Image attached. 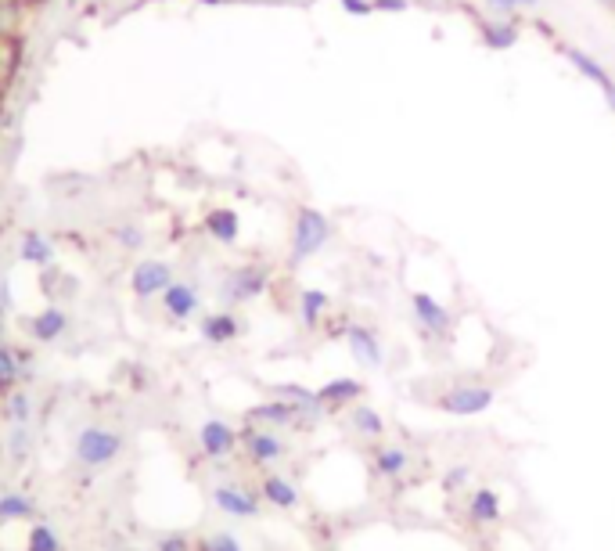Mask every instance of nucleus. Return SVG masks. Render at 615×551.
Segmentation results:
<instances>
[{"label":"nucleus","instance_id":"obj_1","mask_svg":"<svg viewBox=\"0 0 615 551\" xmlns=\"http://www.w3.org/2000/svg\"><path fill=\"white\" fill-rule=\"evenodd\" d=\"M328 242H331V220L313 206L299 209L292 224V263H306L310 256L321 253Z\"/></svg>","mask_w":615,"mask_h":551},{"label":"nucleus","instance_id":"obj_2","mask_svg":"<svg viewBox=\"0 0 615 551\" xmlns=\"http://www.w3.org/2000/svg\"><path fill=\"white\" fill-rule=\"evenodd\" d=\"M493 393L490 386H454L439 393V411L446 415H457V418H472V415H482V411H490L493 407Z\"/></svg>","mask_w":615,"mask_h":551},{"label":"nucleus","instance_id":"obj_3","mask_svg":"<svg viewBox=\"0 0 615 551\" xmlns=\"http://www.w3.org/2000/svg\"><path fill=\"white\" fill-rule=\"evenodd\" d=\"M119 447H123V440H119V433H108V429H83L80 436H76V458L87 465V469H101V465H108V461L116 458Z\"/></svg>","mask_w":615,"mask_h":551},{"label":"nucleus","instance_id":"obj_4","mask_svg":"<svg viewBox=\"0 0 615 551\" xmlns=\"http://www.w3.org/2000/svg\"><path fill=\"white\" fill-rule=\"evenodd\" d=\"M410 310H414V321H418L425 335H432V339H450V332H454V314H450L439 299H432L428 292H414V296H410Z\"/></svg>","mask_w":615,"mask_h":551},{"label":"nucleus","instance_id":"obj_5","mask_svg":"<svg viewBox=\"0 0 615 551\" xmlns=\"http://www.w3.org/2000/svg\"><path fill=\"white\" fill-rule=\"evenodd\" d=\"M270 285V271L267 267H238V271L227 274V281H223V299L227 303H249V299L263 296Z\"/></svg>","mask_w":615,"mask_h":551},{"label":"nucleus","instance_id":"obj_6","mask_svg":"<svg viewBox=\"0 0 615 551\" xmlns=\"http://www.w3.org/2000/svg\"><path fill=\"white\" fill-rule=\"evenodd\" d=\"M468 15L475 19L482 44L490 47V51H511L522 40V26L515 19H490V15H482V11H472V8H468Z\"/></svg>","mask_w":615,"mask_h":551},{"label":"nucleus","instance_id":"obj_7","mask_svg":"<svg viewBox=\"0 0 615 551\" xmlns=\"http://www.w3.org/2000/svg\"><path fill=\"white\" fill-rule=\"evenodd\" d=\"M241 433L234 425L220 422V418H209V422L198 429V447H202L205 458H231L238 451Z\"/></svg>","mask_w":615,"mask_h":551},{"label":"nucleus","instance_id":"obj_8","mask_svg":"<svg viewBox=\"0 0 615 551\" xmlns=\"http://www.w3.org/2000/svg\"><path fill=\"white\" fill-rule=\"evenodd\" d=\"M213 501L223 515H234V519H256L259 501H263V497H256L249 487H241V483H220V487L213 490Z\"/></svg>","mask_w":615,"mask_h":551},{"label":"nucleus","instance_id":"obj_9","mask_svg":"<svg viewBox=\"0 0 615 551\" xmlns=\"http://www.w3.org/2000/svg\"><path fill=\"white\" fill-rule=\"evenodd\" d=\"M241 447H245L252 465H274V461L285 458V443H281V436L270 433V429H256V425L241 429Z\"/></svg>","mask_w":615,"mask_h":551},{"label":"nucleus","instance_id":"obj_10","mask_svg":"<svg viewBox=\"0 0 615 551\" xmlns=\"http://www.w3.org/2000/svg\"><path fill=\"white\" fill-rule=\"evenodd\" d=\"M346 343H349V353L357 357L364 368H382L385 364V350H382V339H378L375 328L367 325H349L346 328Z\"/></svg>","mask_w":615,"mask_h":551},{"label":"nucleus","instance_id":"obj_11","mask_svg":"<svg viewBox=\"0 0 615 551\" xmlns=\"http://www.w3.org/2000/svg\"><path fill=\"white\" fill-rule=\"evenodd\" d=\"M554 47L562 51V55H565V62H569L572 69H576V73H580L587 83H594V87H601V91H605L608 83H612V76H608V69L598 62V58L590 55V51H583V47H572V44H558V40H554Z\"/></svg>","mask_w":615,"mask_h":551},{"label":"nucleus","instance_id":"obj_12","mask_svg":"<svg viewBox=\"0 0 615 551\" xmlns=\"http://www.w3.org/2000/svg\"><path fill=\"white\" fill-rule=\"evenodd\" d=\"M245 422L256 425V429H288V425H299V415H295V407L285 404V400H267V404L252 407Z\"/></svg>","mask_w":615,"mask_h":551},{"label":"nucleus","instance_id":"obj_13","mask_svg":"<svg viewBox=\"0 0 615 551\" xmlns=\"http://www.w3.org/2000/svg\"><path fill=\"white\" fill-rule=\"evenodd\" d=\"M464 515L472 526H493L500 523V497L493 487H475L468 494V505H464Z\"/></svg>","mask_w":615,"mask_h":551},{"label":"nucleus","instance_id":"obj_14","mask_svg":"<svg viewBox=\"0 0 615 551\" xmlns=\"http://www.w3.org/2000/svg\"><path fill=\"white\" fill-rule=\"evenodd\" d=\"M317 397L328 411H342V407H353L364 397V382L360 379H331L328 386L317 389Z\"/></svg>","mask_w":615,"mask_h":551},{"label":"nucleus","instance_id":"obj_15","mask_svg":"<svg viewBox=\"0 0 615 551\" xmlns=\"http://www.w3.org/2000/svg\"><path fill=\"white\" fill-rule=\"evenodd\" d=\"M170 285H173V271L159 260L141 263V267L134 271V292L137 296H159V292H166Z\"/></svg>","mask_w":615,"mask_h":551},{"label":"nucleus","instance_id":"obj_16","mask_svg":"<svg viewBox=\"0 0 615 551\" xmlns=\"http://www.w3.org/2000/svg\"><path fill=\"white\" fill-rule=\"evenodd\" d=\"M259 497H263L267 505L281 508V512H292V508H299V487H295L292 479L274 476V472H270V476L259 483Z\"/></svg>","mask_w":615,"mask_h":551},{"label":"nucleus","instance_id":"obj_17","mask_svg":"<svg viewBox=\"0 0 615 551\" xmlns=\"http://www.w3.org/2000/svg\"><path fill=\"white\" fill-rule=\"evenodd\" d=\"M349 429H353L357 436H364V440H382L385 436V418L378 415L375 407L353 404L349 407Z\"/></svg>","mask_w":615,"mask_h":551},{"label":"nucleus","instance_id":"obj_18","mask_svg":"<svg viewBox=\"0 0 615 551\" xmlns=\"http://www.w3.org/2000/svg\"><path fill=\"white\" fill-rule=\"evenodd\" d=\"M375 472L382 479H403V472L410 469V454L403 447H393V443H385V447H375Z\"/></svg>","mask_w":615,"mask_h":551},{"label":"nucleus","instance_id":"obj_19","mask_svg":"<svg viewBox=\"0 0 615 551\" xmlns=\"http://www.w3.org/2000/svg\"><path fill=\"white\" fill-rule=\"evenodd\" d=\"M331 310V296L321 289H303L299 292V321L306 328H321V321Z\"/></svg>","mask_w":615,"mask_h":551},{"label":"nucleus","instance_id":"obj_20","mask_svg":"<svg viewBox=\"0 0 615 551\" xmlns=\"http://www.w3.org/2000/svg\"><path fill=\"white\" fill-rule=\"evenodd\" d=\"M162 303H166V314H173L177 321H184V317H191L198 310V296L191 285H180V281H173L170 289L162 292Z\"/></svg>","mask_w":615,"mask_h":551},{"label":"nucleus","instance_id":"obj_21","mask_svg":"<svg viewBox=\"0 0 615 551\" xmlns=\"http://www.w3.org/2000/svg\"><path fill=\"white\" fill-rule=\"evenodd\" d=\"M238 332H241V325H238V317H234V314H209V317L202 321L205 343L223 346V343H231V339H234Z\"/></svg>","mask_w":615,"mask_h":551},{"label":"nucleus","instance_id":"obj_22","mask_svg":"<svg viewBox=\"0 0 615 551\" xmlns=\"http://www.w3.org/2000/svg\"><path fill=\"white\" fill-rule=\"evenodd\" d=\"M65 325H69V321H65L62 310L47 307L44 314H36L33 321H29V332H33L36 339H40V343H54V339H58V335L65 332Z\"/></svg>","mask_w":615,"mask_h":551},{"label":"nucleus","instance_id":"obj_23","mask_svg":"<svg viewBox=\"0 0 615 551\" xmlns=\"http://www.w3.org/2000/svg\"><path fill=\"white\" fill-rule=\"evenodd\" d=\"M205 231H209L216 242H234L241 231L238 213H231V209H213V213L205 217Z\"/></svg>","mask_w":615,"mask_h":551},{"label":"nucleus","instance_id":"obj_24","mask_svg":"<svg viewBox=\"0 0 615 551\" xmlns=\"http://www.w3.org/2000/svg\"><path fill=\"white\" fill-rule=\"evenodd\" d=\"M36 505L26 494H4L0 497V523H18V519H33Z\"/></svg>","mask_w":615,"mask_h":551},{"label":"nucleus","instance_id":"obj_25","mask_svg":"<svg viewBox=\"0 0 615 551\" xmlns=\"http://www.w3.org/2000/svg\"><path fill=\"white\" fill-rule=\"evenodd\" d=\"M22 375H26V371H22V357H18L15 350H8V346H0V393L8 397Z\"/></svg>","mask_w":615,"mask_h":551},{"label":"nucleus","instance_id":"obj_26","mask_svg":"<svg viewBox=\"0 0 615 551\" xmlns=\"http://www.w3.org/2000/svg\"><path fill=\"white\" fill-rule=\"evenodd\" d=\"M22 256H26L29 263H40V267H44V263H51V242H47L44 235H36V231H29L26 238H22Z\"/></svg>","mask_w":615,"mask_h":551},{"label":"nucleus","instance_id":"obj_27","mask_svg":"<svg viewBox=\"0 0 615 551\" xmlns=\"http://www.w3.org/2000/svg\"><path fill=\"white\" fill-rule=\"evenodd\" d=\"M4 415H8L11 425H29L33 404H29L26 393H8V397H4Z\"/></svg>","mask_w":615,"mask_h":551},{"label":"nucleus","instance_id":"obj_28","mask_svg":"<svg viewBox=\"0 0 615 551\" xmlns=\"http://www.w3.org/2000/svg\"><path fill=\"white\" fill-rule=\"evenodd\" d=\"M26 551H62L58 533H54L51 526L36 523L33 530H29V537H26Z\"/></svg>","mask_w":615,"mask_h":551},{"label":"nucleus","instance_id":"obj_29","mask_svg":"<svg viewBox=\"0 0 615 551\" xmlns=\"http://www.w3.org/2000/svg\"><path fill=\"white\" fill-rule=\"evenodd\" d=\"M18 65V44L11 37H0V87H8Z\"/></svg>","mask_w":615,"mask_h":551},{"label":"nucleus","instance_id":"obj_30","mask_svg":"<svg viewBox=\"0 0 615 551\" xmlns=\"http://www.w3.org/2000/svg\"><path fill=\"white\" fill-rule=\"evenodd\" d=\"M18 26H22V4L0 0V37H15Z\"/></svg>","mask_w":615,"mask_h":551},{"label":"nucleus","instance_id":"obj_31","mask_svg":"<svg viewBox=\"0 0 615 551\" xmlns=\"http://www.w3.org/2000/svg\"><path fill=\"white\" fill-rule=\"evenodd\" d=\"M468 483H472V469H468V465H454V469H446V476H443L446 494H457V490H464Z\"/></svg>","mask_w":615,"mask_h":551},{"label":"nucleus","instance_id":"obj_32","mask_svg":"<svg viewBox=\"0 0 615 551\" xmlns=\"http://www.w3.org/2000/svg\"><path fill=\"white\" fill-rule=\"evenodd\" d=\"M198 551H241V544L234 533H213V537H205V541L198 544Z\"/></svg>","mask_w":615,"mask_h":551},{"label":"nucleus","instance_id":"obj_33","mask_svg":"<svg viewBox=\"0 0 615 551\" xmlns=\"http://www.w3.org/2000/svg\"><path fill=\"white\" fill-rule=\"evenodd\" d=\"M482 15L490 19H515L518 22V8L511 0H482Z\"/></svg>","mask_w":615,"mask_h":551},{"label":"nucleus","instance_id":"obj_34","mask_svg":"<svg viewBox=\"0 0 615 551\" xmlns=\"http://www.w3.org/2000/svg\"><path fill=\"white\" fill-rule=\"evenodd\" d=\"M346 15H357V19H367V15H375V0H339Z\"/></svg>","mask_w":615,"mask_h":551},{"label":"nucleus","instance_id":"obj_35","mask_svg":"<svg viewBox=\"0 0 615 551\" xmlns=\"http://www.w3.org/2000/svg\"><path fill=\"white\" fill-rule=\"evenodd\" d=\"M155 551H191V541L184 533H170V537H162V541L155 544Z\"/></svg>","mask_w":615,"mask_h":551},{"label":"nucleus","instance_id":"obj_36","mask_svg":"<svg viewBox=\"0 0 615 551\" xmlns=\"http://www.w3.org/2000/svg\"><path fill=\"white\" fill-rule=\"evenodd\" d=\"M29 447V433H26V425H15L11 429V451H15V458H22Z\"/></svg>","mask_w":615,"mask_h":551},{"label":"nucleus","instance_id":"obj_37","mask_svg":"<svg viewBox=\"0 0 615 551\" xmlns=\"http://www.w3.org/2000/svg\"><path fill=\"white\" fill-rule=\"evenodd\" d=\"M410 8V0H375V11H385V15H403Z\"/></svg>","mask_w":615,"mask_h":551},{"label":"nucleus","instance_id":"obj_38","mask_svg":"<svg viewBox=\"0 0 615 551\" xmlns=\"http://www.w3.org/2000/svg\"><path fill=\"white\" fill-rule=\"evenodd\" d=\"M119 242H123V245H130V249H134V245L141 242V238H137V231H134V227H119Z\"/></svg>","mask_w":615,"mask_h":551},{"label":"nucleus","instance_id":"obj_39","mask_svg":"<svg viewBox=\"0 0 615 551\" xmlns=\"http://www.w3.org/2000/svg\"><path fill=\"white\" fill-rule=\"evenodd\" d=\"M511 4L518 8V15H529V11L540 8V0H511Z\"/></svg>","mask_w":615,"mask_h":551},{"label":"nucleus","instance_id":"obj_40","mask_svg":"<svg viewBox=\"0 0 615 551\" xmlns=\"http://www.w3.org/2000/svg\"><path fill=\"white\" fill-rule=\"evenodd\" d=\"M605 101H608V109H612V116H615V83H608L605 87Z\"/></svg>","mask_w":615,"mask_h":551},{"label":"nucleus","instance_id":"obj_41","mask_svg":"<svg viewBox=\"0 0 615 551\" xmlns=\"http://www.w3.org/2000/svg\"><path fill=\"white\" fill-rule=\"evenodd\" d=\"M598 4H601V8H605V11H612V15H615V0H598Z\"/></svg>","mask_w":615,"mask_h":551},{"label":"nucleus","instance_id":"obj_42","mask_svg":"<svg viewBox=\"0 0 615 551\" xmlns=\"http://www.w3.org/2000/svg\"><path fill=\"white\" fill-rule=\"evenodd\" d=\"M0 346H4V328H0Z\"/></svg>","mask_w":615,"mask_h":551},{"label":"nucleus","instance_id":"obj_43","mask_svg":"<svg viewBox=\"0 0 615 551\" xmlns=\"http://www.w3.org/2000/svg\"><path fill=\"white\" fill-rule=\"evenodd\" d=\"M15 4H22V0H15Z\"/></svg>","mask_w":615,"mask_h":551}]
</instances>
